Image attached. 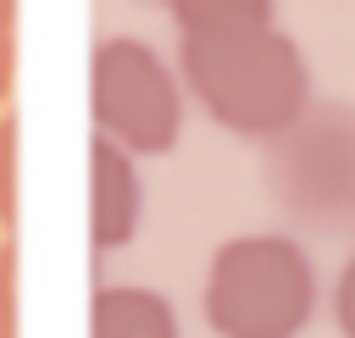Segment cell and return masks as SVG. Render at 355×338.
<instances>
[{
  "label": "cell",
  "mask_w": 355,
  "mask_h": 338,
  "mask_svg": "<svg viewBox=\"0 0 355 338\" xmlns=\"http://www.w3.org/2000/svg\"><path fill=\"white\" fill-rule=\"evenodd\" d=\"M89 111L100 139L139 155H166L183 133V83L144 39H100L89 61Z\"/></svg>",
  "instance_id": "cell-4"
},
{
  "label": "cell",
  "mask_w": 355,
  "mask_h": 338,
  "mask_svg": "<svg viewBox=\"0 0 355 338\" xmlns=\"http://www.w3.org/2000/svg\"><path fill=\"white\" fill-rule=\"evenodd\" d=\"M139 216H144L139 161L94 133V144H89V238H94V249L111 255V249L133 244Z\"/></svg>",
  "instance_id": "cell-5"
},
{
  "label": "cell",
  "mask_w": 355,
  "mask_h": 338,
  "mask_svg": "<svg viewBox=\"0 0 355 338\" xmlns=\"http://www.w3.org/2000/svg\"><path fill=\"white\" fill-rule=\"evenodd\" d=\"M183 39H222V33H255L277 22V0H166Z\"/></svg>",
  "instance_id": "cell-7"
},
{
  "label": "cell",
  "mask_w": 355,
  "mask_h": 338,
  "mask_svg": "<svg viewBox=\"0 0 355 338\" xmlns=\"http://www.w3.org/2000/svg\"><path fill=\"white\" fill-rule=\"evenodd\" d=\"M333 321L344 338H355V255L338 266V283H333Z\"/></svg>",
  "instance_id": "cell-9"
},
{
  "label": "cell",
  "mask_w": 355,
  "mask_h": 338,
  "mask_svg": "<svg viewBox=\"0 0 355 338\" xmlns=\"http://www.w3.org/2000/svg\"><path fill=\"white\" fill-rule=\"evenodd\" d=\"M17 28V0H0V33Z\"/></svg>",
  "instance_id": "cell-12"
},
{
  "label": "cell",
  "mask_w": 355,
  "mask_h": 338,
  "mask_svg": "<svg viewBox=\"0 0 355 338\" xmlns=\"http://www.w3.org/2000/svg\"><path fill=\"white\" fill-rule=\"evenodd\" d=\"M11 72H17V33H0V105L11 94Z\"/></svg>",
  "instance_id": "cell-11"
},
{
  "label": "cell",
  "mask_w": 355,
  "mask_h": 338,
  "mask_svg": "<svg viewBox=\"0 0 355 338\" xmlns=\"http://www.w3.org/2000/svg\"><path fill=\"white\" fill-rule=\"evenodd\" d=\"M200 305L216 338H300L316 316V266L288 233H239L211 255Z\"/></svg>",
  "instance_id": "cell-3"
},
{
  "label": "cell",
  "mask_w": 355,
  "mask_h": 338,
  "mask_svg": "<svg viewBox=\"0 0 355 338\" xmlns=\"http://www.w3.org/2000/svg\"><path fill=\"white\" fill-rule=\"evenodd\" d=\"M17 316V266H11V244L0 238V332H11Z\"/></svg>",
  "instance_id": "cell-10"
},
{
  "label": "cell",
  "mask_w": 355,
  "mask_h": 338,
  "mask_svg": "<svg viewBox=\"0 0 355 338\" xmlns=\"http://www.w3.org/2000/svg\"><path fill=\"white\" fill-rule=\"evenodd\" d=\"M178 83L200 100L211 122H222L239 139H277L316 94L311 66L300 44L272 22L255 33H222V39H183L178 44Z\"/></svg>",
  "instance_id": "cell-1"
},
{
  "label": "cell",
  "mask_w": 355,
  "mask_h": 338,
  "mask_svg": "<svg viewBox=\"0 0 355 338\" xmlns=\"http://www.w3.org/2000/svg\"><path fill=\"white\" fill-rule=\"evenodd\" d=\"M89 338H178V310L155 288L111 283L89 305Z\"/></svg>",
  "instance_id": "cell-6"
},
{
  "label": "cell",
  "mask_w": 355,
  "mask_h": 338,
  "mask_svg": "<svg viewBox=\"0 0 355 338\" xmlns=\"http://www.w3.org/2000/svg\"><path fill=\"white\" fill-rule=\"evenodd\" d=\"M0 338H11V332H0Z\"/></svg>",
  "instance_id": "cell-13"
},
{
  "label": "cell",
  "mask_w": 355,
  "mask_h": 338,
  "mask_svg": "<svg viewBox=\"0 0 355 338\" xmlns=\"http://www.w3.org/2000/svg\"><path fill=\"white\" fill-rule=\"evenodd\" d=\"M261 188L300 233L344 238L355 227V105L311 100L261 144Z\"/></svg>",
  "instance_id": "cell-2"
},
{
  "label": "cell",
  "mask_w": 355,
  "mask_h": 338,
  "mask_svg": "<svg viewBox=\"0 0 355 338\" xmlns=\"http://www.w3.org/2000/svg\"><path fill=\"white\" fill-rule=\"evenodd\" d=\"M17 216V116L0 111V227Z\"/></svg>",
  "instance_id": "cell-8"
}]
</instances>
